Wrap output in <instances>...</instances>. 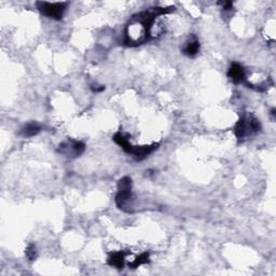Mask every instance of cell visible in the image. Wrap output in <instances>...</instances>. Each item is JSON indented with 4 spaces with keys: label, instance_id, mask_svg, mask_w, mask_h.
<instances>
[{
    "label": "cell",
    "instance_id": "obj_1",
    "mask_svg": "<svg viewBox=\"0 0 276 276\" xmlns=\"http://www.w3.org/2000/svg\"><path fill=\"white\" fill-rule=\"evenodd\" d=\"M174 11V7L152 8V10L135 14L125 28L124 43L129 47H137L148 40L157 38L163 33V29L155 26V19Z\"/></svg>",
    "mask_w": 276,
    "mask_h": 276
},
{
    "label": "cell",
    "instance_id": "obj_2",
    "mask_svg": "<svg viewBox=\"0 0 276 276\" xmlns=\"http://www.w3.org/2000/svg\"><path fill=\"white\" fill-rule=\"evenodd\" d=\"M261 129V124L257 118L254 115H243L233 129L235 136L239 140H244L254 134L258 133Z\"/></svg>",
    "mask_w": 276,
    "mask_h": 276
},
{
    "label": "cell",
    "instance_id": "obj_3",
    "mask_svg": "<svg viewBox=\"0 0 276 276\" xmlns=\"http://www.w3.org/2000/svg\"><path fill=\"white\" fill-rule=\"evenodd\" d=\"M133 194H132V180L129 177H123L118 183V193L115 197V203L117 206L124 210V212H132L133 204Z\"/></svg>",
    "mask_w": 276,
    "mask_h": 276
},
{
    "label": "cell",
    "instance_id": "obj_4",
    "mask_svg": "<svg viewBox=\"0 0 276 276\" xmlns=\"http://www.w3.org/2000/svg\"><path fill=\"white\" fill-rule=\"evenodd\" d=\"M37 9L41 12L43 16H46L53 19H62L64 13L66 11L68 3L67 2H47V1H38L36 2Z\"/></svg>",
    "mask_w": 276,
    "mask_h": 276
},
{
    "label": "cell",
    "instance_id": "obj_5",
    "mask_svg": "<svg viewBox=\"0 0 276 276\" xmlns=\"http://www.w3.org/2000/svg\"><path fill=\"white\" fill-rule=\"evenodd\" d=\"M85 150V145L79 140L69 139L67 142H64L58 146V152L66 157L77 158L80 157Z\"/></svg>",
    "mask_w": 276,
    "mask_h": 276
},
{
    "label": "cell",
    "instance_id": "obj_6",
    "mask_svg": "<svg viewBox=\"0 0 276 276\" xmlns=\"http://www.w3.org/2000/svg\"><path fill=\"white\" fill-rule=\"evenodd\" d=\"M228 77L233 83H244L245 80L247 79V77H246V70L242 65L237 62L231 64L228 72Z\"/></svg>",
    "mask_w": 276,
    "mask_h": 276
},
{
    "label": "cell",
    "instance_id": "obj_7",
    "mask_svg": "<svg viewBox=\"0 0 276 276\" xmlns=\"http://www.w3.org/2000/svg\"><path fill=\"white\" fill-rule=\"evenodd\" d=\"M182 52L189 57H193L200 52V41L194 35H192L191 37H189L187 41L184 42V47L182 49Z\"/></svg>",
    "mask_w": 276,
    "mask_h": 276
},
{
    "label": "cell",
    "instance_id": "obj_8",
    "mask_svg": "<svg viewBox=\"0 0 276 276\" xmlns=\"http://www.w3.org/2000/svg\"><path fill=\"white\" fill-rule=\"evenodd\" d=\"M128 253L122 252H114L112 254L109 255L107 262L110 265V267H113L115 269H123L124 267V262H125V258H127Z\"/></svg>",
    "mask_w": 276,
    "mask_h": 276
},
{
    "label": "cell",
    "instance_id": "obj_9",
    "mask_svg": "<svg viewBox=\"0 0 276 276\" xmlns=\"http://www.w3.org/2000/svg\"><path fill=\"white\" fill-rule=\"evenodd\" d=\"M40 130H41V127H40L38 123L32 122V123H28L26 127L22 129V134L25 137H33V136H36L37 134H39Z\"/></svg>",
    "mask_w": 276,
    "mask_h": 276
},
{
    "label": "cell",
    "instance_id": "obj_10",
    "mask_svg": "<svg viewBox=\"0 0 276 276\" xmlns=\"http://www.w3.org/2000/svg\"><path fill=\"white\" fill-rule=\"evenodd\" d=\"M150 261L149 259V254L148 253H144L142 255H139L138 257L135 258L132 262L129 263V267L132 269H136L138 267H140L142 264H146Z\"/></svg>",
    "mask_w": 276,
    "mask_h": 276
},
{
    "label": "cell",
    "instance_id": "obj_11",
    "mask_svg": "<svg viewBox=\"0 0 276 276\" xmlns=\"http://www.w3.org/2000/svg\"><path fill=\"white\" fill-rule=\"evenodd\" d=\"M25 254H26V257L28 258V260H35L37 258V248H36V245L31 243L28 246H27V248H26V252H25Z\"/></svg>",
    "mask_w": 276,
    "mask_h": 276
},
{
    "label": "cell",
    "instance_id": "obj_12",
    "mask_svg": "<svg viewBox=\"0 0 276 276\" xmlns=\"http://www.w3.org/2000/svg\"><path fill=\"white\" fill-rule=\"evenodd\" d=\"M105 90L104 85H97V84H93L92 85V91L95 93H98V92H103Z\"/></svg>",
    "mask_w": 276,
    "mask_h": 276
}]
</instances>
